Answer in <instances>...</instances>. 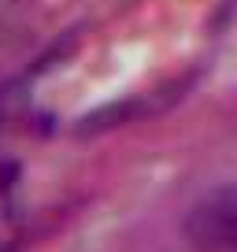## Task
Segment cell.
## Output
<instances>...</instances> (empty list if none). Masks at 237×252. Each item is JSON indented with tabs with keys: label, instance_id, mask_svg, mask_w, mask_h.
Masks as SVG:
<instances>
[{
	"label": "cell",
	"instance_id": "1",
	"mask_svg": "<svg viewBox=\"0 0 237 252\" xmlns=\"http://www.w3.org/2000/svg\"><path fill=\"white\" fill-rule=\"evenodd\" d=\"M185 237L197 252H237V186H219L185 212Z\"/></svg>",
	"mask_w": 237,
	"mask_h": 252
}]
</instances>
